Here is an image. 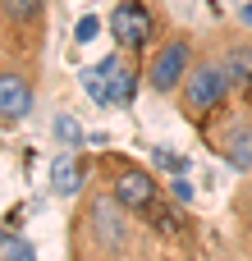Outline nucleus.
Instances as JSON below:
<instances>
[{
  "mask_svg": "<svg viewBox=\"0 0 252 261\" xmlns=\"http://www.w3.org/2000/svg\"><path fill=\"white\" fill-rule=\"evenodd\" d=\"M0 50L37 69L46 50V0H0Z\"/></svg>",
  "mask_w": 252,
  "mask_h": 261,
  "instance_id": "20e7f679",
  "label": "nucleus"
},
{
  "mask_svg": "<svg viewBox=\"0 0 252 261\" xmlns=\"http://www.w3.org/2000/svg\"><path fill=\"white\" fill-rule=\"evenodd\" d=\"M216 124H220V128L211 133V142H216L211 151H216L225 165H234L239 174H252V110L248 106H239V110L230 106Z\"/></svg>",
  "mask_w": 252,
  "mask_h": 261,
  "instance_id": "0eeeda50",
  "label": "nucleus"
},
{
  "mask_svg": "<svg viewBox=\"0 0 252 261\" xmlns=\"http://www.w3.org/2000/svg\"><path fill=\"white\" fill-rule=\"evenodd\" d=\"M37 110V73L32 64L0 60V124H23Z\"/></svg>",
  "mask_w": 252,
  "mask_h": 261,
  "instance_id": "6e6552de",
  "label": "nucleus"
},
{
  "mask_svg": "<svg viewBox=\"0 0 252 261\" xmlns=\"http://www.w3.org/2000/svg\"><path fill=\"white\" fill-rule=\"evenodd\" d=\"M179 96V115L197 128V133H211V124L234 106V83H230V69L220 60V50H197L184 87L174 92Z\"/></svg>",
  "mask_w": 252,
  "mask_h": 261,
  "instance_id": "f03ea898",
  "label": "nucleus"
},
{
  "mask_svg": "<svg viewBox=\"0 0 252 261\" xmlns=\"http://www.w3.org/2000/svg\"><path fill=\"white\" fill-rule=\"evenodd\" d=\"M51 188H55L60 197L87 193V161H83V151H60V156L51 161Z\"/></svg>",
  "mask_w": 252,
  "mask_h": 261,
  "instance_id": "9d476101",
  "label": "nucleus"
},
{
  "mask_svg": "<svg viewBox=\"0 0 252 261\" xmlns=\"http://www.w3.org/2000/svg\"><path fill=\"white\" fill-rule=\"evenodd\" d=\"M51 133H55V142H60L64 151H78V147L87 142V133H83V124H78L73 115H55V124H51Z\"/></svg>",
  "mask_w": 252,
  "mask_h": 261,
  "instance_id": "ddd939ff",
  "label": "nucleus"
},
{
  "mask_svg": "<svg viewBox=\"0 0 252 261\" xmlns=\"http://www.w3.org/2000/svg\"><path fill=\"white\" fill-rule=\"evenodd\" d=\"M110 69H115V55H106L101 64H87L78 78H83V92L101 106V110H110V106H119V96H115V83H110Z\"/></svg>",
  "mask_w": 252,
  "mask_h": 261,
  "instance_id": "9b49d317",
  "label": "nucleus"
},
{
  "mask_svg": "<svg viewBox=\"0 0 252 261\" xmlns=\"http://www.w3.org/2000/svg\"><path fill=\"white\" fill-rule=\"evenodd\" d=\"M239 23H243V28H248V32H252V0H248V5H243V9H239Z\"/></svg>",
  "mask_w": 252,
  "mask_h": 261,
  "instance_id": "6ab92c4d",
  "label": "nucleus"
},
{
  "mask_svg": "<svg viewBox=\"0 0 252 261\" xmlns=\"http://www.w3.org/2000/svg\"><path fill=\"white\" fill-rule=\"evenodd\" d=\"M170 197H174L179 206H184V202H193V184H188L184 174H174V179H170Z\"/></svg>",
  "mask_w": 252,
  "mask_h": 261,
  "instance_id": "a211bd4d",
  "label": "nucleus"
},
{
  "mask_svg": "<svg viewBox=\"0 0 252 261\" xmlns=\"http://www.w3.org/2000/svg\"><path fill=\"white\" fill-rule=\"evenodd\" d=\"M96 170H101V179H106V193H110L119 206H129L133 216L152 220V216L165 206V202H161L156 174L142 170L138 161H129V156H119V151H106V156L96 161Z\"/></svg>",
  "mask_w": 252,
  "mask_h": 261,
  "instance_id": "7ed1b4c3",
  "label": "nucleus"
},
{
  "mask_svg": "<svg viewBox=\"0 0 252 261\" xmlns=\"http://www.w3.org/2000/svg\"><path fill=\"white\" fill-rule=\"evenodd\" d=\"M69 261H165L152 220L119 206L106 188H87L69 220Z\"/></svg>",
  "mask_w": 252,
  "mask_h": 261,
  "instance_id": "f257e3e1",
  "label": "nucleus"
},
{
  "mask_svg": "<svg viewBox=\"0 0 252 261\" xmlns=\"http://www.w3.org/2000/svg\"><path fill=\"white\" fill-rule=\"evenodd\" d=\"M96 32H101V18H96V14H83V18L73 23V41H78V46L96 41Z\"/></svg>",
  "mask_w": 252,
  "mask_h": 261,
  "instance_id": "dca6fc26",
  "label": "nucleus"
},
{
  "mask_svg": "<svg viewBox=\"0 0 252 261\" xmlns=\"http://www.w3.org/2000/svg\"><path fill=\"white\" fill-rule=\"evenodd\" d=\"M193 60H197V41H193V32H170L161 46H152V55H147V87L156 92V96H174L179 87H184V78H188V69H193Z\"/></svg>",
  "mask_w": 252,
  "mask_h": 261,
  "instance_id": "39448f33",
  "label": "nucleus"
},
{
  "mask_svg": "<svg viewBox=\"0 0 252 261\" xmlns=\"http://www.w3.org/2000/svg\"><path fill=\"white\" fill-rule=\"evenodd\" d=\"M220 60L230 69V83H234V96L252 110V37L248 32H230L220 41Z\"/></svg>",
  "mask_w": 252,
  "mask_h": 261,
  "instance_id": "1a4fd4ad",
  "label": "nucleus"
},
{
  "mask_svg": "<svg viewBox=\"0 0 252 261\" xmlns=\"http://www.w3.org/2000/svg\"><path fill=\"white\" fill-rule=\"evenodd\" d=\"M110 37L124 55H152L156 46V14L142 0H119L110 9Z\"/></svg>",
  "mask_w": 252,
  "mask_h": 261,
  "instance_id": "423d86ee",
  "label": "nucleus"
},
{
  "mask_svg": "<svg viewBox=\"0 0 252 261\" xmlns=\"http://www.w3.org/2000/svg\"><path fill=\"white\" fill-rule=\"evenodd\" d=\"M0 252H5V261H37V248L14 234H0Z\"/></svg>",
  "mask_w": 252,
  "mask_h": 261,
  "instance_id": "2eb2a0df",
  "label": "nucleus"
},
{
  "mask_svg": "<svg viewBox=\"0 0 252 261\" xmlns=\"http://www.w3.org/2000/svg\"><path fill=\"white\" fill-rule=\"evenodd\" d=\"M234 220H239V234H243V243L252 248V179L234 193Z\"/></svg>",
  "mask_w": 252,
  "mask_h": 261,
  "instance_id": "4468645a",
  "label": "nucleus"
},
{
  "mask_svg": "<svg viewBox=\"0 0 252 261\" xmlns=\"http://www.w3.org/2000/svg\"><path fill=\"white\" fill-rule=\"evenodd\" d=\"M152 161H156L161 170H174V174H188V161H184V156H174V151H165V147H156V151H152Z\"/></svg>",
  "mask_w": 252,
  "mask_h": 261,
  "instance_id": "f3484780",
  "label": "nucleus"
},
{
  "mask_svg": "<svg viewBox=\"0 0 252 261\" xmlns=\"http://www.w3.org/2000/svg\"><path fill=\"white\" fill-rule=\"evenodd\" d=\"M138 64H129L124 55H115V69H110V83H115V96H119V106H133V96H138Z\"/></svg>",
  "mask_w": 252,
  "mask_h": 261,
  "instance_id": "f8f14e48",
  "label": "nucleus"
}]
</instances>
